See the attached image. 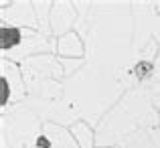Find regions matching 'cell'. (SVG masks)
I'll return each mask as SVG.
<instances>
[{
	"label": "cell",
	"instance_id": "obj_1",
	"mask_svg": "<svg viewBox=\"0 0 160 148\" xmlns=\"http://www.w3.org/2000/svg\"><path fill=\"white\" fill-rule=\"evenodd\" d=\"M20 41V33L16 28H2V49L14 47Z\"/></svg>",
	"mask_w": 160,
	"mask_h": 148
}]
</instances>
